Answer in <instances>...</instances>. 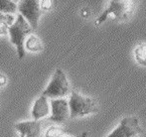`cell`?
<instances>
[{"instance_id": "obj_1", "label": "cell", "mask_w": 146, "mask_h": 137, "mask_svg": "<svg viewBox=\"0 0 146 137\" xmlns=\"http://www.w3.org/2000/svg\"><path fill=\"white\" fill-rule=\"evenodd\" d=\"M139 0H108L106 9L96 20V25H100L108 19L125 21L133 15Z\"/></svg>"}, {"instance_id": "obj_2", "label": "cell", "mask_w": 146, "mask_h": 137, "mask_svg": "<svg viewBox=\"0 0 146 137\" xmlns=\"http://www.w3.org/2000/svg\"><path fill=\"white\" fill-rule=\"evenodd\" d=\"M33 31L34 30L32 29L30 24L19 13L16 16L14 23L8 27V34L10 36V42L15 46L19 59H23L25 57L24 43H25V40L27 39V37L33 33Z\"/></svg>"}, {"instance_id": "obj_3", "label": "cell", "mask_w": 146, "mask_h": 137, "mask_svg": "<svg viewBox=\"0 0 146 137\" xmlns=\"http://www.w3.org/2000/svg\"><path fill=\"white\" fill-rule=\"evenodd\" d=\"M70 118H79L98 112V105L94 99L81 95L76 91L70 93Z\"/></svg>"}, {"instance_id": "obj_4", "label": "cell", "mask_w": 146, "mask_h": 137, "mask_svg": "<svg viewBox=\"0 0 146 137\" xmlns=\"http://www.w3.org/2000/svg\"><path fill=\"white\" fill-rule=\"evenodd\" d=\"M71 91V85L65 71L62 69H57L42 95L48 99H65Z\"/></svg>"}, {"instance_id": "obj_5", "label": "cell", "mask_w": 146, "mask_h": 137, "mask_svg": "<svg viewBox=\"0 0 146 137\" xmlns=\"http://www.w3.org/2000/svg\"><path fill=\"white\" fill-rule=\"evenodd\" d=\"M17 10L30 24L33 30L38 28L42 15L40 0H19L17 3Z\"/></svg>"}, {"instance_id": "obj_6", "label": "cell", "mask_w": 146, "mask_h": 137, "mask_svg": "<svg viewBox=\"0 0 146 137\" xmlns=\"http://www.w3.org/2000/svg\"><path fill=\"white\" fill-rule=\"evenodd\" d=\"M142 132L139 119L136 116H126L106 137H135Z\"/></svg>"}, {"instance_id": "obj_7", "label": "cell", "mask_w": 146, "mask_h": 137, "mask_svg": "<svg viewBox=\"0 0 146 137\" xmlns=\"http://www.w3.org/2000/svg\"><path fill=\"white\" fill-rule=\"evenodd\" d=\"M51 112L49 120L55 123H64L70 118L69 101L66 99H51Z\"/></svg>"}, {"instance_id": "obj_8", "label": "cell", "mask_w": 146, "mask_h": 137, "mask_svg": "<svg viewBox=\"0 0 146 137\" xmlns=\"http://www.w3.org/2000/svg\"><path fill=\"white\" fill-rule=\"evenodd\" d=\"M15 130L20 137H42V124L39 120H25L15 124Z\"/></svg>"}, {"instance_id": "obj_9", "label": "cell", "mask_w": 146, "mask_h": 137, "mask_svg": "<svg viewBox=\"0 0 146 137\" xmlns=\"http://www.w3.org/2000/svg\"><path fill=\"white\" fill-rule=\"evenodd\" d=\"M50 112H51L50 101H49L48 97L41 95L39 97H37L36 101L33 103L32 110H31V115H32L33 119L35 120L43 119V118L50 115Z\"/></svg>"}, {"instance_id": "obj_10", "label": "cell", "mask_w": 146, "mask_h": 137, "mask_svg": "<svg viewBox=\"0 0 146 137\" xmlns=\"http://www.w3.org/2000/svg\"><path fill=\"white\" fill-rule=\"evenodd\" d=\"M24 48H25V51L27 50L31 53H39L43 50V43L38 36L32 33L25 40Z\"/></svg>"}, {"instance_id": "obj_11", "label": "cell", "mask_w": 146, "mask_h": 137, "mask_svg": "<svg viewBox=\"0 0 146 137\" xmlns=\"http://www.w3.org/2000/svg\"><path fill=\"white\" fill-rule=\"evenodd\" d=\"M134 59L140 66L146 67V42L138 44L134 48Z\"/></svg>"}, {"instance_id": "obj_12", "label": "cell", "mask_w": 146, "mask_h": 137, "mask_svg": "<svg viewBox=\"0 0 146 137\" xmlns=\"http://www.w3.org/2000/svg\"><path fill=\"white\" fill-rule=\"evenodd\" d=\"M0 12L14 15L17 10V3L13 0H0Z\"/></svg>"}, {"instance_id": "obj_13", "label": "cell", "mask_w": 146, "mask_h": 137, "mask_svg": "<svg viewBox=\"0 0 146 137\" xmlns=\"http://www.w3.org/2000/svg\"><path fill=\"white\" fill-rule=\"evenodd\" d=\"M65 134V130L58 125L49 126L45 131V137H63Z\"/></svg>"}, {"instance_id": "obj_14", "label": "cell", "mask_w": 146, "mask_h": 137, "mask_svg": "<svg viewBox=\"0 0 146 137\" xmlns=\"http://www.w3.org/2000/svg\"><path fill=\"white\" fill-rule=\"evenodd\" d=\"M16 19L15 15H11V14H5L0 12V24L2 25H5L7 27H9L10 25L14 23Z\"/></svg>"}, {"instance_id": "obj_15", "label": "cell", "mask_w": 146, "mask_h": 137, "mask_svg": "<svg viewBox=\"0 0 146 137\" xmlns=\"http://www.w3.org/2000/svg\"><path fill=\"white\" fill-rule=\"evenodd\" d=\"M52 0H40V7L42 11H47L52 8Z\"/></svg>"}, {"instance_id": "obj_16", "label": "cell", "mask_w": 146, "mask_h": 137, "mask_svg": "<svg viewBox=\"0 0 146 137\" xmlns=\"http://www.w3.org/2000/svg\"><path fill=\"white\" fill-rule=\"evenodd\" d=\"M7 83V77L5 75L0 73V87H3Z\"/></svg>"}, {"instance_id": "obj_17", "label": "cell", "mask_w": 146, "mask_h": 137, "mask_svg": "<svg viewBox=\"0 0 146 137\" xmlns=\"http://www.w3.org/2000/svg\"><path fill=\"white\" fill-rule=\"evenodd\" d=\"M8 33V27L5 25L0 24V36H4Z\"/></svg>"}, {"instance_id": "obj_18", "label": "cell", "mask_w": 146, "mask_h": 137, "mask_svg": "<svg viewBox=\"0 0 146 137\" xmlns=\"http://www.w3.org/2000/svg\"><path fill=\"white\" fill-rule=\"evenodd\" d=\"M82 16L83 17H88L90 16V11H88V9H84V10H82Z\"/></svg>"}, {"instance_id": "obj_19", "label": "cell", "mask_w": 146, "mask_h": 137, "mask_svg": "<svg viewBox=\"0 0 146 137\" xmlns=\"http://www.w3.org/2000/svg\"><path fill=\"white\" fill-rule=\"evenodd\" d=\"M63 137H73V136H69V135H67V136H63Z\"/></svg>"}, {"instance_id": "obj_20", "label": "cell", "mask_w": 146, "mask_h": 137, "mask_svg": "<svg viewBox=\"0 0 146 137\" xmlns=\"http://www.w3.org/2000/svg\"><path fill=\"white\" fill-rule=\"evenodd\" d=\"M13 1H14V2H18L19 0H13Z\"/></svg>"}, {"instance_id": "obj_21", "label": "cell", "mask_w": 146, "mask_h": 137, "mask_svg": "<svg viewBox=\"0 0 146 137\" xmlns=\"http://www.w3.org/2000/svg\"><path fill=\"white\" fill-rule=\"evenodd\" d=\"M135 137H140V136H139V135H137V136H135Z\"/></svg>"}]
</instances>
